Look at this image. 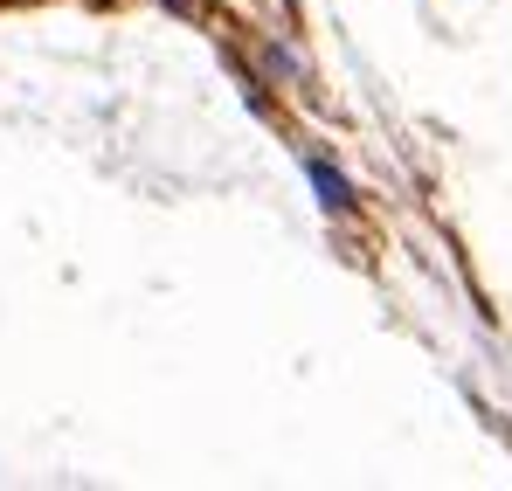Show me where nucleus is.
Returning a JSON list of instances; mask_svg holds the SVG:
<instances>
[{
  "label": "nucleus",
  "instance_id": "1",
  "mask_svg": "<svg viewBox=\"0 0 512 491\" xmlns=\"http://www.w3.org/2000/svg\"><path fill=\"white\" fill-rule=\"evenodd\" d=\"M312 187H319V201H326V208H340V215L353 208V194H346V180H340V173H333L326 160H312Z\"/></svg>",
  "mask_w": 512,
  "mask_h": 491
}]
</instances>
